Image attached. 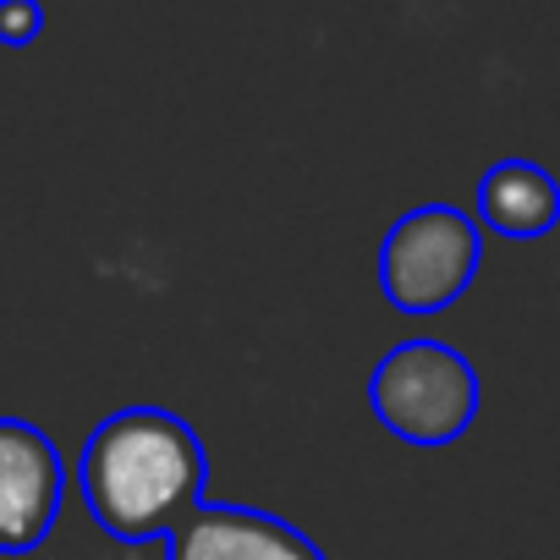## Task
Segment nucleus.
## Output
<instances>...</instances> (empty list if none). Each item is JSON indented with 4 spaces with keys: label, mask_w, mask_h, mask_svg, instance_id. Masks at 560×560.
<instances>
[{
    "label": "nucleus",
    "mask_w": 560,
    "mask_h": 560,
    "mask_svg": "<svg viewBox=\"0 0 560 560\" xmlns=\"http://www.w3.org/2000/svg\"><path fill=\"white\" fill-rule=\"evenodd\" d=\"M369 407L407 445H456L478 418V369L445 341H401L374 363Z\"/></svg>",
    "instance_id": "2"
},
{
    "label": "nucleus",
    "mask_w": 560,
    "mask_h": 560,
    "mask_svg": "<svg viewBox=\"0 0 560 560\" xmlns=\"http://www.w3.org/2000/svg\"><path fill=\"white\" fill-rule=\"evenodd\" d=\"M39 34H45V7L39 0H0V45L23 50Z\"/></svg>",
    "instance_id": "7"
},
{
    "label": "nucleus",
    "mask_w": 560,
    "mask_h": 560,
    "mask_svg": "<svg viewBox=\"0 0 560 560\" xmlns=\"http://www.w3.org/2000/svg\"><path fill=\"white\" fill-rule=\"evenodd\" d=\"M67 494L61 451L28 418H0V555H28L50 538Z\"/></svg>",
    "instance_id": "4"
},
{
    "label": "nucleus",
    "mask_w": 560,
    "mask_h": 560,
    "mask_svg": "<svg viewBox=\"0 0 560 560\" xmlns=\"http://www.w3.org/2000/svg\"><path fill=\"white\" fill-rule=\"evenodd\" d=\"M165 560H330V555L275 511L198 500L165 533Z\"/></svg>",
    "instance_id": "5"
},
{
    "label": "nucleus",
    "mask_w": 560,
    "mask_h": 560,
    "mask_svg": "<svg viewBox=\"0 0 560 560\" xmlns=\"http://www.w3.org/2000/svg\"><path fill=\"white\" fill-rule=\"evenodd\" d=\"M478 220L456 203H418L380 242V292L401 314H445L478 275Z\"/></svg>",
    "instance_id": "3"
},
{
    "label": "nucleus",
    "mask_w": 560,
    "mask_h": 560,
    "mask_svg": "<svg viewBox=\"0 0 560 560\" xmlns=\"http://www.w3.org/2000/svg\"><path fill=\"white\" fill-rule=\"evenodd\" d=\"M203 440L165 407L110 412L78 462L83 505L116 544H165V533L203 500Z\"/></svg>",
    "instance_id": "1"
},
{
    "label": "nucleus",
    "mask_w": 560,
    "mask_h": 560,
    "mask_svg": "<svg viewBox=\"0 0 560 560\" xmlns=\"http://www.w3.org/2000/svg\"><path fill=\"white\" fill-rule=\"evenodd\" d=\"M478 220L505 242H538L560 225V182L533 160H494L478 182Z\"/></svg>",
    "instance_id": "6"
}]
</instances>
